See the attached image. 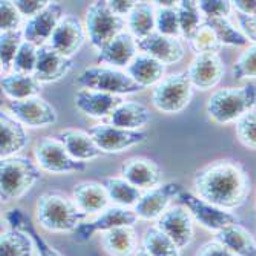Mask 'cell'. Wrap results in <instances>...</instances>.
<instances>
[{"label": "cell", "mask_w": 256, "mask_h": 256, "mask_svg": "<svg viewBox=\"0 0 256 256\" xmlns=\"http://www.w3.org/2000/svg\"><path fill=\"white\" fill-rule=\"evenodd\" d=\"M195 194L224 210H236L252 192L247 169L236 160L222 158L208 162L194 175Z\"/></svg>", "instance_id": "cell-1"}, {"label": "cell", "mask_w": 256, "mask_h": 256, "mask_svg": "<svg viewBox=\"0 0 256 256\" xmlns=\"http://www.w3.org/2000/svg\"><path fill=\"white\" fill-rule=\"evenodd\" d=\"M37 224L51 234H74L86 221L84 215L72 198L58 190L44 192L36 204Z\"/></svg>", "instance_id": "cell-2"}, {"label": "cell", "mask_w": 256, "mask_h": 256, "mask_svg": "<svg viewBox=\"0 0 256 256\" xmlns=\"http://www.w3.org/2000/svg\"><path fill=\"white\" fill-rule=\"evenodd\" d=\"M256 108V84L248 83L240 88H224L214 92L206 104L208 120L226 126L236 123Z\"/></svg>", "instance_id": "cell-3"}, {"label": "cell", "mask_w": 256, "mask_h": 256, "mask_svg": "<svg viewBox=\"0 0 256 256\" xmlns=\"http://www.w3.org/2000/svg\"><path fill=\"white\" fill-rule=\"evenodd\" d=\"M42 180V169L26 156H12L0 161V200L4 204L28 195Z\"/></svg>", "instance_id": "cell-4"}, {"label": "cell", "mask_w": 256, "mask_h": 256, "mask_svg": "<svg viewBox=\"0 0 256 256\" xmlns=\"http://www.w3.org/2000/svg\"><path fill=\"white\" fill-rule=\"evenodd\" d=\"M76 83L83 89L100 90L120 97L144 90L128 72L112 66H89L77 76Z\"/></svg>", "instance_id": "cell-5"}, {"label": "cell", "mask_w": 256, "mask_h": 256, "mask_svg": "<svg viewBox=\"0 0 256 256\" xmlns=\"http://www.w3.org/2000/svg\"><path fill=\"white\" fill-rule=\"evenodd\" d=\"M126 26V18L115 14L104 0L92 2L86 10L84 28L90 44L97 51H100L106 43L114 40L117 36L124 32Z\"/></svg>", "instance_id": "cell-6"}, {"label": "cell", "mask_w": 256, "mask_h": 256, "mask_svg": "<svg viewBox=\"0 0 256 256\" xmlns=\"http://www.w3.org/2000/svg\"><path fill=\"white\" fill-rule=\"evenodd\" d=\"M194 98V86L188 72H176L162 78L152 90V104L156 110L175 115L188 109Z\"/></svg>", "instance_id": "cell-7"}, {"label": "cell", "mask_w": 256, "mask_h": 256, "mask_svg": "<svg viewBox=\"0 0 256 256\" xmlns=\"http://www.w3.org/2000/svg\"><path fill=\"white\" fill-rule=\"evenodd\" d=\"M178 201L181 206L188 208L196 224H200L202 228L212 232L215 235L230 226L241 224V220L234 212L224 210V208H220L210 202H207L201 200L196 194L184 190L178 196Z\"/></svg>", "instance_id": "cell-8"}, {"label": "cell", "mask_w": 256, "mask_h": 256, "mask_svg": "<svg viewBox=\"0 0 256 256\" xmlns=\"http://www.w3.org/2000/svg\"><path fill=\"white\" fill-rule=\"evenodd\" d=\"M34 156L38 168L50 174L62 175L84 172L88 169V162L74 160L56 136H44L38 140L34 148Z\"/></svg>", "instance_id": "cell-9"}, {"label": "cell", "mask_w": 256, "mask_h": 256, "mask_svg": "<svg viewBox=\"0 0 256 256\" xmlns=\"http://www.w3.org/2000/svg\"><path fill=\"white\" fill-rule=\"evenodd\" d=\"M5 109L23 126L32 129L48 128L57 123V110L42 97H32L28 100H8Z\"/></svg>", "instance_id": "cell-10"}, {"label": "cell", "mask_w": 256, "mask_h": 256, "mask_svg": "<svg viewBox=\"0 0 256 256\" xmlns=\"http://www.w3.org/2000/svg\"><path fill=\"white\" fill-rule=\"evenodd\" d=\"M88 132L103 154H122L148 140V132L144 130H128L104 122L92 126Z\"/></svg>", "instance_id": "cell-11"}, {"label": "cell", "mask_w": 256, "mask_h": 256, "mask_svg": "<svg viewBox=\"0 0 256 256\" xmlns=\"http://www.w3.org/2000/svg\"><path fill=\"white\" fill-rule=\"evenodd\" d=\"M138 222V216L134 212V208L118 207V206H110L109 208L100 215H97L94 220L84 221L76 232H74V240L78 242L89 241L96 234H106L109 230L118 228V227H134Z\"/></svg>", "instance_id": "cell-12"}, {"label": "cell", "mask_w": 256, "mask_h": 256, "mask_svg": "<svg viewBox=\"0 0 256 256\" xmlns=\"http://www.w3.org/2000/svg\"><path fill=\"white\" fill-rule=\"evenodd\" d=\"M184 192L180 182H166L155 189H150L143 194L142 200L134 207L138 220L142 221H158L172 207V201Z\"/></svg>", "instance_id": "cell-13"}, {"label": "cell", "mask_w": 256, "mask_h": 256, "mask_svg": "<svg viewBox=\"0 0 256 256\" xmlns=\"http://www.w3.org/2000/svg\"><path fill=\"white\" fill-rule=\"evenodd\" d=\"M155 226L178 246L180 250L188 248L195 240V221L184 206H172Z\"/></svg>", "instance_id": "cell-14"}, {"label": "cell", "mask_w": 256, "mask_h": 256, "mask_svg": "<svg viewBox=\"0 0 256 256\" xmlns=\"http://www.w3.org/2000/svg\"><path fill=\"white\" fill-rule=\"evenodd\" d=\"M186 72L194 89L206 92L215 89L221 83L226 68L220 54H196Z\"/></svg>", "instance_id": "cell-15"}, {"label": "cell", "mask_w": 256, "mask_h": 256, "mask_svg": "<svg viewBox=\"0 0 256 256\" xmlns=\"http://www.w3.org/2000/svg\"><path fill=\"white\" fill-rule=\"evenodd\" d=\"M88 32L77 16L66 14L50 40V46L62 56L72 58L86 42Z\"/></svg>", "instance_id": "cell-16"}, {"label": "cell", "mask_w": 256, "mask_h": 256, "mask_svg": "<svg viewBox=\"0 0 256 256\" xmlns=\"http://www.w3.org/2000/svg\"><path fill=\"white\" fill-rule=\"evenodd\" d=\"M64 16L66 14L63 6L57 2H51L48 8L25 23V26H23L25 40L36 44L37 48L48 44Z\"/></svg>", "instance_id": "cell-17"}, {"label": "cell", "mask_w": 256, "mask_h": 256, "mask_svg": "<svg viewBox=\"0 0 256 256\" xmlns=\"http://www.w3.org/2000/svg\"><path fill=\"white\" fill-rule=\"evenodd\" d=\"M122 176L136 189L148 192L162 184V170L156 162L146 156H132L120 168Z\"/></svg>", "instance_id": "cell-18"}, {"label": "cell", "mask_w": 256, "mask_h": 256, "mask_svg": "<svg viewBox=\"0 0 256 256\" xmlns=\"http://www.w3.org/2000/svg\"><path fill=\"white\" fill-rule=\"evenodd\" d=\"M136 44L138 51L154 57L164 66L180 63L186 56V48L181 38L162 36L156 31L143 40H138Z\"/></svg>", "instance_id": "cell-19"}, {"label": "cell", "mask_w": 256, "mask_h": 256, "mask_svg": "<svg viewBox=\"0 0 256 256\" xmlns=\"http://www.w3.org/2000/svg\"><path fill=\"white\" fill-rule=\"evenodd\" d=\"M74 68V60L68 58L52 50L50 44H44L38 48V58H37V68L34 77L42 83H56L62 80L64 76L71 72Z\"/></svg>", "instance_id": "cell-20"}, {"label": "cell", "mask_w": 256, "mask_h": 256, "mask_svg": "<svg viewBox=\"0 0 256 256\" xmlns=\"http://www.w3.org/2000/svg\"><path fill=\"white\" fill-rule=\"evenodd\" d=\"M124 102L120 96L106 94L100 90L80 89L76 96V106L84 115L97 120H108L110 114Z\"/></svg>", "instance_id": "cell-21"}, {"label": "cell", "mask_w": 256, "mask_h": 256, "mask_svg": "<svg viewBox=\"0 0 256 256\" xmlns=\"http://www.w3.org/2000/svg\"><path fill=\"white\" fill-rule=\"evenodd\" d=\"M136 56H138L136 40L128 31H124L114 40H110L109 43H106L97 52V62L117 69L122 68L128 69Z\"/></svg>", "instance_id": "cell-22"}, {"label": "cell", "mask_w": 256, "mask_h": 256, "mask_svg": "<svg viewBox=\"0 0 256 256\" xmlns=\"http://www.w3.org/2000/svg\"><path fill=\"white\" fill-rule=\"evenodd\" d=\"M30 143L28 132L10 112L0 114V158L17 156Z\"/></svg>", "instance_id": "cell-23"}, {"label": "cell", "mask_w": 256, "mask_h": 256, "mask_svg": "<svg viewBox=\"0 0 256 256\" xmlns=\"http://www.w3.org/2000/svg\"><path fill=\"white\" fill-rule=\"evenodd\" d=\"M72 200L80 210L90 216L100 215L110 207V198L104 186L97 181H82L74 186Z\"/></svg>", "instance_id": "cell-24"}, {"label": "cell", "mask_w": 256, "mask_h": 256, "mask_svg": "<svg viewBox=\"0 0 256 256\" xmlns=\"http://www.w3.org/2000/svg\"><path fill=\"white\" fill-rule=\"evenodd\" d=\"M54 136L66 148L68 154L77 161L88 162L103 155L100 148L96 144L94 138L89 135V132L78 129H64L57 132Z\"/></svg>", "instance_id": "cell-25"}, {"label": "cell", "mask_w": 256, "mask_h": 256, "mask_svg": "<svg viewBox=\"0 0 256 256\" xmlns=\"http://www.w3.org/2000/svg\"><path fill=\"white\" fill-rule=\"evenodd\" d=\"M152 120V114L148 106L138 102H123L115 109L104 123L128 130H143V128Z\"/></svg>", "instance_id": "cell-26"}, {"label": "cell", "mask_w": 256, "mask_h": 256, "mask_svg": "<svg viewBox=\"0 0 256 256\" xmlns=\"http://www.w3.org/2000/svg\"><path fill=\"white\" fill-rule=\"evenodd\" d=\"M128 74L132 77L134 82H136L140 86L150 88L156 86L162 78L166 77V66L155 60L154 57L148 54H138L134 62L128 68Z\"/></svg>", "instance_id": "cell-27"}, {"label": "cell", "mask_w": 256, "mask_h": 256, "mask_svg": "<svg viewBox=\"0 0 256 256\" xmlns=\"http://www.w3.org/2000/svg\"><path fill=\"white\" fill-rule=\"evenodd\" d=\"M102 247L109 256H135L138 235L134 227H118L102 234Z\"/></svg>", "instance_id": "cell-28"}, {"label": "cell", "mask_w": 256, "mask_h": 256, "mask_svg": "<svg viewBox=\"0 0 256 256\" xmlns=\"http://www.w3.org/2000/svg\"><path fill=\"white\" fill-rule=\"evenodd\" d=\"M220 241L236 256H256V238L242 224H235L215 235Z\"/></svg>", "instance_id": "cell-29"}, {"label": "cell", "mask_w": 256, "mask_h": 256, "mask_svg": "<svg viewBox=\"0 0 256 256\" xmlns=\"http://www.w3.org/2000/svg\"><path fill=\"white\" fill-rule=\"evenodd\" d=\"M128 32L138 42L156 31V8L150 2H138L126 18Z\"/></svg>", "instance_id": "cell-30"}, {"label": "cell", "mask_w": 256, "mask_h": 256, "mask_svg": "<svg viewBox=\"0 0 256 256\" xmlns=\"http://www.w3.org/2000/svg\"><path fill=\"white\" fill-rule=\"evenodd\" d=\"M0 86H2V90L8 100H28L32 97H40L42 92V83L34 76L14 72L4 76Z\"/></svg>", "instance_id": "cell-31"}, {"label": "cell", "mask_w": 256, "mask_h": 256, "mask_svg": "<svg viewBox=\"0 0 256 256\" xmlns=\"http://www.w3.org/2000/svg\"><path fill=\"white\" fill-rule=\"evenodd\" d=\"M102 184L108 190L110 202L118 207L134 208L144 194L143 190L128 182L123 176H108L102 181Z\"/></svg>", "instance_id": "cell-32"}, {"label": "cell", "mask_w": 256, "mask_h": 256, "mask_svg": "<svg viewBox=\"0 0 256 256\" xmlns=\"http://www.w3.org/2000/svg\"><path fill=\"white\" fill-rule=\"evenodd\" d=\"M6 221L10 222V226L12 228H20L23 232H26V234L32 238L38 256H64L38 234L36 224L25 214H23L20 208H14V210L8 212L6 214Z\"/></svg>", "instance_id": "cell-33"}, {"label": "cell", "mask_w": 256, "mask_h": 256, "mask_svg": "<svg viewBox=\"0 0 256 256\" xmlns=\"http://www.w3.org/2000/svg\"><path fill=\"white\" fill-rule=\"evenodd\" d=\"M32 238L20 228H6L0 235V256H34Z\"/></svg>", "instance_id": "cell-34"}, {"label": "cell", "mask_w": 256, "mask_h": 256, "mask_svg": "<svg viewBox=\"0 0 256 256\" xmlns=\"http://www.w3.org/2000/svg\"><path fill=\"white\" fill-rule=\"evenodd\" d=\"M142 248H144L152 256H181L178 246L156 226H150L144 230Z\"/></svg>", "instance_id": "cell-35"}, {"label": "cell", "mask_w": 256, "mask_h": 256, "mask_svg": "<svg viewBox=\"0 0 256 256\" xmlns=\"http://www.w3.org/2000/svg\"><path fill=\"white\" fill-rule=\"evenodd\" d=\"M180 12V26H181V38L190 40L196 31L204 25L206 17L202 16L198 2L195 0H181L178 5Z\"/></svg>", "instance_id": "cell-36"}, {"label": "cell", "mask_w": 256, "mask_h": 256, "mask_svg": "<svg viewBox=\"0 0 256 256\" xmlns=\"http://www.w3.org/2000/svg\"><path fill=\"white\" fill-rule=\"evenodd\" d=\"M206 25L212 28L222 46H247L248 38L228 18H206Z\"/></svg>", "instance_id": "cell-37"}, {"label": "cell", "mask_w": 256, "mask_h": 256, "mask_svg": "<svg viewBox=\"0 0 256 256\" xmlns=\"http://www.w3.org/2000/svg\"><path fill=\"white\" fill-rule=\"evenodd\" d=\"M23 42H25L23 30L0 34V66H2V74L8 76L10 71H12V63Z\"/></svg>", "instance_id": "cell-38"}, {"label": "cell", "mask_w": 256, "mask_h": 256, "mask_svg": "<svg viewBox=\"0 0 256 256\" xmlns=\"http://www.w3.org/2000/svg\"><path fill=\"white\" fill-rule=\"evenodd\" d=\"M38 58V48L30 42H23L12 63V72L23 76H34Z\"/></svg>", "instance_id": "cell-39"}, {"label": "cell", "mask_w": 256, "mask_h": 256, "mask_svg": "<svg viewBox=\"0 0 256 256\" xmlns=\"http://www.w3.org/2000/svg\"><path fill=\"white\" fill-rule=\"evenodd\" d=\"M232 76L236 82L256 80V43L248 44L244 52L238 57L234 68H232Z\"/></svg>", "instance_id": "cell-40"}, {"label": "cell", "mask_w": 256, "mask_h": 256, "mask_svg": "<svg viewBox=\"0 0 256 256\" xmlns=\"http://www.w3.org/2000/svg\"><path fill=\"white\" fill-rule=\"evenodd\" d=\"M189 44L196 54H218L222 48L216 34L206 23L196 31V34L189 40Z\"/></svg>", "instance_id": "cell-41"}, {"label": "cell", "mask_w": 256, "mask_h": 256, "mask_svg": "<svg viewBox=\"0 0 256 256\" xmlns=\"http://www.w3.org/2000/svg\"><path fill=\"white\" fill-rule=\"evenodd\" d=\"M156 32L181 38L178 8H156Z\"/></svg>", "instance_id": "cell-42"}, {"label": "cell", "mask_w": 256, "mask_h": 256, "mask_svg": "<svg viewBox=\"0 0 256 256\" xmlns=\"http://www.w3.org/2000/svg\"><path fill=\"white\" fill-rule=\"evenodd\" d=\"M235 132L244 148L256 150V108L235 123Z\"/></svg>", "instance_id": "cell-43"}, {"label": "cell", "mask_w": 256, "mask_h": 256, "mask_svg": "<svg viewBox=\"0 0 256 256\" xmlns=\"http://www.w3.org/2000/svg\"><path fill=\"white\" fill-rule=\"evenodd\" d=\"M23 16L11 0H2L0 2V31L12 32L22 30Z\"/></svg>", "instance_id": "cell-44"}, {"label": "cell", "mask_w": 256, "mask_h": 256, "mask_svg": "<svg viewBox=\"0 0 256 256\" xmlns=\"http://www.w3.org/2000/svg\"><path fill=\"white\" fill-rule=\"evenodd\" d=\"M198 6L206 18H228L234 11L228 0H200Z\"/></svg>", "instance_id": "cell-45"}, {"label": "cell", "mask_w": 256, "mask_h": 256, "mask_svg": "<svg viewBox=\"0 0 256 256\" xmlns=\"http://www.w3.org/2000/svg\"><path fill=\"white\" fill-rule=\"evenodd\" d=\"M50 4V0H14V5L17 6L20 14L23 17H28V20L48 8Z\"/></svg>", "instance_id": "cell-46"}, {"label": "cell", "mask_w": 256, "mask_h": 256, "mask_svg": "<svg viewBox=\"0 0 256 256\" xmlns=\"http://www.w3.org/2000/svg\"><path fill=\"white\" fill-rule=\"evenodd\" d=\"M195 256H236L235 253H232L227 247H224L220 241L212 240L202 244Z\"/></svg>", "instance_id": "cell-47"}, {"label": "cell", "mask_w": 256, "mask_h": 256, "mask_svg": "<svg viewBox=\"0 0 256 256\" xmlns=\"http://www.w3.org/2000/svg\"><path fill=\"white\" fill-rule=\"evenodd\" d=\"M238 22H240L242 34L248 38V42L256 43V12L253 16L238 14Z\"/></svg>", "instance_id": "cell-48"}, {"label": "cell", "mask_w": 256, "mask_h": 256, "mask_svg": "<svg viewBox=\"0 0 256 256\" xmlns=\"http://www.w3.org/2000/svg\"><path fill=\"white\" fill-rule=\"evenodd\" d=\"M106 2L115 14L123 18H128L138 4L135 0H106Z\"/></svg>", "instance_id": "cell-49"}, {"label": "cell", "mask_w": 256, "mask_h": 256, "mask_svg": "<svg viewBox=\"0 0 256 256\" xmlns=\"http://www.w3.org/2000/svg\"><path fill=\"white\" fill-rule=\"evenodd\" d=\"M232 5L236 14L241 16H253L256 12V0H234Z\"/></svg>", "instance_id": "cell-50"}, {"label": "cell", "mask_w": 256, "mask_h": 256, "mask_svg": "<svg viewBox=\"0 0 256 256\" xmlns=\"http://www.w3.org/2000/svg\"><path fill=\"white\" fill-rule=\"evenodd\" d=\"M155 8H178L180 2H175V0H156V2H152Z\"/></svg>", "instance_id": "cell-51"}, {"label": "cell", "mask_w": 256, "mask_h": 256, "mask_svg": "<svg viewBox=\"0 0 256 256\" xmlns=\"http://www.w3.org/2000/svg\"><path fill=\"white\" fill-rule=\"evenodd\" d=\"M135 256H152V254H149L144 248H138V252L135 253Z\"/></svg>", "instance_id": "cell-52"}, {"label": "cell", "mask_w": 256, "mask_h": 256, "mask_svg": "<svg viewBox=\"0 0 256 256\" xmlns=\"http://www.w3.org/2000/svg\"><path fill=\"white\" fill-rule=\"evenodd\" d=\"M254 212H256V201H254Z\"/></svg>", "instance_id": "cell-53"}]
</instances>
